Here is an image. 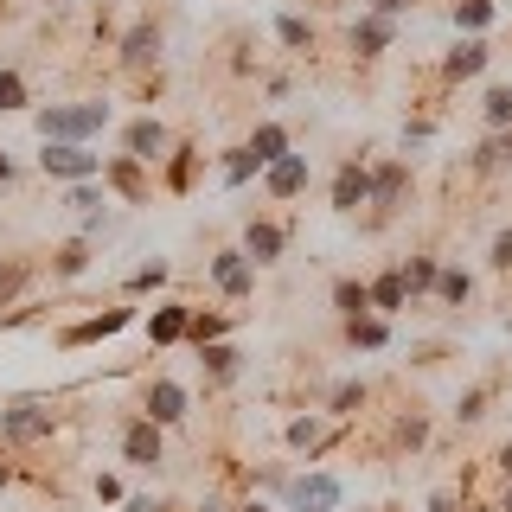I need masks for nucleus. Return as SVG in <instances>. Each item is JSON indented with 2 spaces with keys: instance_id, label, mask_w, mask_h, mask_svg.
<instances>
[{
  "instance_id": "c9c22d12",
  "label": "nucleus",
  "mask_w": 512,
  "mask_h": 512,
  "mask_svg": "<svg viewBox=\"0 0 512 512\" xmlns=\"http://www.w3.org/2000/svg\"><path fill=\"white\" fill-rule=\"evenodd\" d=\"M0 109H26V77L0 64Z\"/></svg>"
},
{
  "instance_id": "5701e85b",
  "label": "nucleus",
  "mask_w": 512,
  "mask_h": 512,
  "mask_svg": "<svg viewBox=\"0 0 512 512\" xmlns=\"http://www.w3.org/2000/svg\"><path fill=\"white\" fill-rule=\"evenodd\" d=\"M480 122H487L493 135L512 128V84H487V96H480Z\"/></svg>"
},
{
  "instance_id": "39448f33",
  "label": "nucleus",
  "mask_w": 512,
  "mask_h": 512,
  "mask_svg": "<svg viewBox=\"0 0 512 512\" xmlns=\"http://www.w3.org/2000/svg\"><path fill=\"white\" fill-rule=\"evenodd\" d=\"M122 154H135L141 167H160V160L173 154V135H167V122H160V116H141V122H128V128H122Z\"/></svg>"
},
{
  "instance_id": "b1692460",
  "label": "nucleus",
  "mask_w": 512,
  "mask_h": 512,
  "mask_svg": "<svg viewBox=\"0 0 512 512\" xmlns=\"http://www.w3.org/2000/svg\"><path fill=\"white\" fill-rule=\"evenodd\" d=\"M333 308H340L346 320L372 314V282H352V276H340V282H333Z\"/></svg>"
},
{
  "instance_id": "1a4fd4ad",
  "label": "nucleus",
  "mask_w": 512,
  "mask_h": 512,
  "mask_svg": "<svg viewBox=\"0 0 512 512\" xmlns=\"http://www.w3.org/2000/svg\"><path fill=\"white\" fill-rule=\"evenodd\" d=\"M212 282H218V295L244 301L250 288H256V263H250L244 250H218V256H212Z\"/></svg>"
},
{
  "instance_id": "e433bc0d",
  "label": "nucleus",
  "mask_w": 512,
  "mask_h": 512,
  "mask_svg": "<svg viewBox=\"0 0 512 512\" xmlns=\"http://www.w3.org/2000/svg\"><path fill=\"white\" fill-rule=\"evenodd\" d=\"M167 282V263H141L135 276H128V295H148V288H160Z\"/></svg>"
},
{
  "instance_id": "2eb2a0df",
  "label": "nucleus",
  "mask_w": 512,
  "mask_h": 512,
  "mask_svg": "<svg viewBox=\"0 0 512 512\" xmlns=\"http://www.w3.org/2000/svg\"><path fill=\"white\" fill-rule=\"evenodd\" d=\"M404 186H410L404 160H378V167H372V205H378V212H397V205H404Z\"/></svg>"
},
{
  "instance_id": "37998d69",
  "label": "nucleus",
  "mask_w": 512,
  "mask_h": 512,
  "mask_svg": "<svg viewBox=\"0 0 512 512\" xmlns=\"http://www.w3.org/2000/svg\"><path fill=\"white\" fill-rule=\"evenodd\" d=\"M493 141H500V160L512 167V128H506V135H493Z\"/></svg>"
},
{
  "instance_id": "f257e3e1",
  "label": "nucleus",
  "mask_w": 512,
  "mask_h": 512,
  "mask_svg": "<svg viewBox=\"0 0 512 512\" xmlns=\"http://www.w3.org/2000/svg\"><path fill=\"white\" fill-rule=\"evenodd\" d=\"M109 128V103L96 96V103H52L39 109V141H90Z\"/></svg>"
},
{
  "instance_id": "f03ea898",
  "label": "nucleus",
  "mask_w": 512,
  "mask_h": 512,
  "mask_svg": "<svg viewBox=\"0 0 512 512\" xmlns=\"http://www.w3.org/2000/svg\"><path fill=\"white\" fill-rule=\"evenodd\" d=\"M39 173H45V180H64V186L103 180V154H90L84 141H45V148H39Z\"/></svg>"
},
{
  "instance_id": "c85d7f7f",
  "label": "nucleus",
  "mask_w": 512,
  "mask_h": 512,
  "mask_svg": "<svg viewBox=\"0 0 512 512\" xmlns=\"http://www.w3.org/2000/svg\"><path fill=\"white\" fill-rule=\"evenodd\" d=\"M224 333H231V314H199V308H192L186 346H212V340H224Z\"/></svg>"
},
{
  "instance_id": "9b49d317",
  "label": "nucleus",
  "mask_w": 512,
  "mask_h": 512,
  "mask_svg": "<svg viewBox=\"0 0 512 512\" xmlns=\"http://www.w3.org/2000/svg\"><path fill=\"white\" fill-rule=\"evenodd\" d=\"M391 39H397V20H384V13H359V20H352V52L359 58H384Z\"/></svg>"
},
{
  "instance_id": "58836bf2",
  "label": "nucleus",
  "mask_w": 512,
  "mask_h": 512,
  "mask_svg": "<svg viewBox=\"0 0 512 512\" xmlns=\"http://www.w3.org/2000/svg\"><path fill=\"white\" fill-rule=\"evenodd\" d=\"M487 263H493V269H512V224L493 237V256H487Z\"/></svg>"
},
{
  "instance_id": "a878e982",
  "label": "nucleus",
  "mask_w": 512,
  "mask_h": 512,
  "mask_svg": "<svg viewBox=\"0 0 512 512\" xmlns=\"http://www.w3.org/2000/svg\"><path fill=\"white\" fill-rule=\"evenodd\" d=\"M192 180H199V148H173L167 154V192H192Z\"/></svg>"
},
{
  "instance_id": "a19ab883",
  "label": "nucleus",
  "mask_w": 512,
  "mask_h": 512,
  "mask_svg": "<svg viewBox=\"0 0 512 512\" xmlns=\"http://www.w3.org/2000/svg\"><path fill=\"white\" fill-rule=\"evenodd\" d=\"M128 512H167L160 500H148V493H141V500H128Z\"/></svg>"
},
{
  "instance_id": "79ce46f5",
  "label": "nucleus",
  "mask_w": 512,
  "mask_h": 512,
  "mask_svg": "<svg viewBox=\"0 0 512 512\" xmlns=\"http://www.w3.org/2000/svg\"><path fill=\"white\" fill-rule=\"evenodd\" d=\"M429 512H455V493H436V500H429Z\"/></svg>"
},
{
  "instance_id": "473e14b6",
  "label": "nucleus",
  "mask_w": 512,
  "mask_h": 512,
  "mask_svg": "<svg viewBox=\"0 0 512 512\" xmlns=\"http://www.w3.org/2000/svg\"><path fill=\"white\" fill-rule=\"evenodd\" d=\"M359 410H365V384H359V378H346L340 391L327 397V416H359Z\"/></svg>"
},
{
  "instance_id": "2f4dec72",
  "label": "nucleus",
  "mask_w": 512,
  "mask_h": 512,
  "mask_svg": "<svg viewBox=\"0 0 512 512\" xmlns=\"http://www.w3.org/2000/svg\"><path fill=\"white\" fill-rule=\"evenodd\" d=\"M256 173H263V160H256L250 148H231V154H224V186H250Z\"/></svg>"
},
{
  "instance_id": "aec40b11",
  "label": "nucleus",
  "mask_w": 512,
  "mask_h": 512,
  "mask_svg": "<svg viewBox=\"0 0 512 512\" xmlns=\"http://www.w3.org/2000/svg\"><path fill=\"white\" fill-rule=\"evenodd\" d=\"M199 365L212 372V384H231L237 372H244V352H237L231 340H212V346H199Z\"/></svg>"
},
{
  "instance_id": "49530a36",
  "label": "nucleus",
  "mask_w": 512,
  "mask_h": 512,
  "mask_svg": "<svg viewBox=\"0 0 512 512\" xmlns=\"http://www.w3.org/2000/svg\"><path fill=\"white\" fill-rule=\"evenodd\" d=\"M199 512H237V506H224V500H205V506H199Z\"/></svg>"
},
{
  "instance_id": "bb28decb",
  "label": "nucleus",
  "mask_w": 512,
  "mask_h": 512,
  "mask_svg": "<svg viewBox=\"0 0 512 512\" xmlns=\"http://www.w3.org/2000/svg\"><path fill=\"white\" fill-rule=\"evenodd\" d=\"M276 39L288 52H314V20H301V13H276Z\"/></svg>"
},
{
  "instance_id": "c756f323",
  "label": "nucleus",
  "mask_w": 512,
  "mask_h": 512,
  "mask_svg": "<svg viewBox=\"0 0 512 512\" xmlns=\"http://www.w3.org/2000/svg\"><path fill=\"white\" fill-rule=\"evenodd\" d=\"M84 269H90V237H71V244H58L52 276H84Z\"/></svg>"
},
{
  "instance_id": "7c9ffc66",
  "label": "nucleus",
  "mask_w": 512,
  "mask_h": 512,
  "mask_svg": "<svg viewBox=\"0 0 512 512\" xmlns=\"http://www.w3.org/2000/svg\"><path fill=\"white\" fill-rule=\"evenodd\" d=\"M397 276H404V288H410V295H429V288H436V276H442V269H436V256H410V263L397 269Z\"/></svg>"
},
{
  "instance_id": "09e8293b",
  "label": "nucleus",
  "mask_w": 512,
  "mask_h": 512,
  "mask_svg": "<svg viewBox=\"0 0 512 512\" xmlns=\"http://www.w3.org/2000/svg\"><path fill=\"white\" fill-rule=\"evenodd\" d=\"M237 512H269V506H263V500H250V506H237Z\"/></svg>"
},
{
  "instance_id": "ea45409f",
  "label": "nucleus",
  "mask_w": 512,
  "mask_h": 512,
  "mask_svg": "<svg viewBox=\"0 0 512 512\" xmlns=\"http://www.w3.org/2000/svg\"><path fill=\"white\" fill-rule=\"evenodd\" d=\"M410 7V0H372V7H365V13H384V20H397V13H404Z\"/></svg>"
},
{
  "instance_id": "8fccbe9b",
  "label": "nucleus",
  "mask_w": 512,
  "mask_h": 512,
  "mask_svg": "<svg viewBox=\"0 0 512 512\" xmlns=\"http://www.w3.org/2000/svg\"><path fill=\"white\" fill-rule=\"evenodd\" d=\"M500 512H512V487H506V506H500Z\"/></svg>"
},
{
  "instance_id": "a211bd4d",
  "label": "nucleus",
  "mask_w": 512,
  "mask_h": 512,
  "mask_svg": "<svg viewBox=\"0 0 512 512\" xmlns=\"http://www.w3.org/2000/svg\"><path fill=\"white\" fill-rule=\"evenodd\" d=\"M186 327H192V308H186V301H160V308L148 314V340L154 346H180Z\"/></svg>"
},
{
  "instance_id": "ddd939ff",
  "label": "nucleus",
  "mask_w": 512,
  "mask_h": 512,
  "mask_svg": "<svg viewBox=\"0 0 512 512\" xmlns=\"http://www.w3.org/2000/svg\"><path fill=\"white\" fill-rule=\"evenodd\" d=\"M128 320H135V308H109V314H90V320H77V327H64V333H58V346H90V340H109V333H122Z\"/></svg>"
},
{
  "instance_id": "72a5a7b5",
  "label": "nucleus",
  "mask_w": 512,
  "mask_h": 512,
  "mask_svg": "<svg viewBox=\"0 0 512 512\" xmlns=\"http://www.w3.org/2000/svg\"><path fill=\"white\" fill-rule=\"evenodd\" d=\"M26 276H32V263H26V256H7V263H0V308H7V301L26 288Z\"/></svg>"
},
{
  "instance_id": "7ed1b4c3",
  "label": "nucleus",
  "mask_w": 512,
  "mask_h": 512,
  "mask_svg": "<svg viewBox=\"0 0 512 512\" xmlns=\"http://www.w3.org/2000/svg\"><path fill=\"white\" fill-rule=\"evenodd\" d=\"M52 429H58V410L39 404V397H20V404L0 410V436L7 442H45Z\"/></svg>"
},
{
  "instance_id": "6e6552de",
  "label": "nucleus",
  "mask_w": 512,
  "mask_h": 512,
  "mask_svg": "<svg viewBox=\"0 0 512 512\" xmlns=\"http://www.w3.org/2000/svg\"><path fill=\"white\" fill-rule=\"evenodd\" d=\"M359 205H372V167L365 160H340V173H333V212H359Z\"/></svg>"
},
{
  "instance_id": "4468645a",
  "label": "nucleus",
  "mask_w": 512,
  "mask_h": 512,
  "mask_svg": "<svg viewBox=\"0 0 512 512\" xmlns=\"http://www.w3.org/2000/svg\"><path fill=\"white\" fill-rule=\"evenodd\" d=\"M122 64L128 71H148V64H160V26L154 20H135L122 32Z\"/></svg>"
},
{
  "instance_id": "20e7f679",
  "label": "nucleus",
  "mask_w": 512,
  "mask_h": 512,
  "mask_svg": "<svg viewBox=\"0 0 512 512\" xmlns=\"http://www.w3.org/2000/svg\"><path fill=\"white\" fill-rule=\"evenodd\" d=\"M122 461L128 468H160L167 461V429L148 423V416H128L122 423Z\"/></svg>"
},
{
  "instance_id": "4be33fe9",
  "label": "nucleus",
  "mask_w": 512,
  "mask_h": 512,
  "mask_svg": "<svg viewBox=\"0 0 512 512\" xmlns=\"http://www.w3.org/2000/svg\"><path fill=\"white\" fill-rule=\"evenodd\" d=\"M244 148H250L256 160H263V167H269V160H282V154H295V148H288V128H282V122H256Z\"/></svg>"
},
{
  "instance_id": "de8ad7c7",
  "label": "nucleus",
  "mask_w": 512,
  "mask_h": 512,
  "mask_svg": "<svg viewBox=\"0 0 512 512\" xmlns=\"http://www.w3.org/2000/svg\"><path fill=\"white\" fill-rule=\"evenodd\" d=\"M7 480H13V468H7V461H0V493H7Z\"/></svg>"
},
{
  "instance_id": "0eeeda50",
  "label": "nucleus",
  "mask_w": 512,
  "mask_h": 512,
  "mask_svg": "<svg viewBox=\"0 0 512 512\" xmlns=\"http://www.w3.org/2000/svg\"><path fill=\"white\" fill-rule=\"evenodd\" d=\"M186 404H192V397H186L180 378H154L148 397H141V416H148V423H160V429H173V423L186 416Z\"/></svg>"
},
{
  "instance_id": "393cba45",
  "label": "nucleus",
  "mask_w": 512,
  "mask_h": 512,
  "mask_svg": "<svg viewBox=\"0 0 512 512\" xmlns=\"http://www.w3.org/2000/svg\"><path fill=\"white\" fill-rule=\"evenodd\" d=\"M493 20H500V7H493V0H455V32H468V39H480Z\"/></svg>"
},
{
  "instance_id": "4c0bfd02",
  "label": "nucleus",
  "mask_w": 512,
  "mask_h": 512,
  "mask_svg": "<svg viewBox=\"0 0 512 512\" xmlns=\"http://www.w3.org/2000/svg\"><path fill=\"white\" fill-rule=\"evenodd\" d=\"M455 416H461V423H480V416H487V384H474V391L461 397V410H455Z\"/></svg>"
},
{
  "instance_id": "dca6fc26",
  "label": "nucleus",
  "mask_w": 512,
  "mask_h": 512,
  "mask_svg": "<svg viewBox=\"0 0 512 512\" xmlns=\"http://www.w3.org/2000/svg\"><path fill=\"white\" fill-rule=\"evenodd\" d=\"M282 244H288V231H282L276 218H256L250 231H244V256H250L256 269H263V263H282Z\"/></svg>"
},
{
  "instance_id": "f704fd0d",
  "label": "nucleus",
  "mask_w": 512,
  "mask_h": 512,
  "mask_svg": "<svg viewBox=\"0 0 512 512\" xmlns=\"http://www.w3.org/2000/svg\"><path fill=\"white\" fill-rule=\"evenodd\" d=\"M436 295L448 301V308H461V301H468V295H474V282H468V269H442V276H436Z\"/></svg>"
},
{
  "instance_id": "a18cd8bd",
  "label": "nucleus",
  "mask_w": 512,
  "mask_h": 512,
  "mask_svg": "<svg viewBox=\"0 0 512 512\" xmlns=\"http://www.w3.org/2000/svg\"><path fill=\"white\" fill-rule=\"evenodd\" d=\"M7 180H13V160H7V154H0V186H7Z\"/></svg>"
},
{
  "instance_id": "423d86ee",
  "label": "nucleus",
  "mask_w": 512,
  "mask_h": 512,
  "mask_svg": "<svg viewBox=\"0 0 512 512\" xmlns=\"http://www.w3.org/2000/svg\"><path fill=\"white\" fill-rule=\"evenodd\" d=\"M340 500H346V493H340L333 474H295V480H288V506H295V512H340Z\"/></svg>"
},
{
  "instance_id": "412c9836",
  "label": "nucleus",
  "mask_w": 512,
  "mask_h": 512,
  "mask_svg": "<svg viewBox=\"0 0 512 512\" xmlns=\"http://www.w3.org/2000/svg\"><path fill=\"white\" fill-rule=\"evenodd\" d=\"M404 308H410V288H404V276H397V269H384V276L372 282V314L391 320V314H404Z\"/></svg>"
},
{
  "instance_id": "f3484780",
  "label": "nucleus",
  "mask_w": 512,
  "mask_h": 512,
  "mask_svg": "<svg viewBox=\"0 0 512 512\" xmlns=\"http://www.w3.org/2000/svg\"><path fill=\"white\" fill-rule=\"evenodd\" d=\"M487 64H493V45L487 39H461L455 52L442 58V77H448V84H461V77H480Z\"/></svg>"
},
{
  "instance_id": "c03bdc74",
  "label": "nucleus",
  "mask_w": 512,
  "mask_h": 512,
  "mask_svg": "<svg viewBox=\"0 0 512 512\" xmlns=\"http://www.w3.org/2000/svg\"><path fill=\"white\" fill-rule=\"evenodd\" d=\"M500 468H506V480H512V442H506V448H500Z\"/></svg>"
},
{
  "instance_id": "6ab92c4d",
  "label": "nucleus",
  "mask_w": 512,
  "mask_h": 512,
  "mask_svg": "<svg viewBox=\"0 0 512 512\" xmlns=\"http://www.w3.org/2000/svg\"><path fill=\"white\" fill-rule=\"evenodd\" d=\"M346 340H352V352H384V346H391V320H384V314H359V320H346Z\"/></svg>"
},
{
  "instance_id": "f8f14e48",
  "label": "nucleus",
  "mask_w": 512,
  "mask_h": 512,
  "mask_svg": "<svg viewBox=\"0 0 512 512\" xmlns=\"http://www.w3.org/2000/svg\"><path fill=\"white\" fill-rule=\"evenodd\" d=\"M103 186H116L122 199H148V192H154L148 167H141L135 154H116V160H103Z\"/></svg>"
},
{
  "instance_id": "9d476101",
  "label": "nucleus",
  "mask_w": 512,
  "mask_h": 512,
  "mask_svg": "<svg viewBox=\"0 0 512 512\" xmlns=\"http://www.w3.org/2000/svg\"><path fill=\"white\" fill-rule=\"evenodd\" d=\"M263 186H269V199H301V192H308V154L269 160V167H263Z\"/></svg>"
},
{
  "instance_id": "cd10ccee",
  "label": "nucleus",
  "mask_w": 512,
  "mask_h": 512,
  "mask_svg": "<svg viewBox=\"0 0 512 512\" xmlns=\"http://www.w3.org/2000/svg\"><path fill=\"white\" fill-rule=\"evenodd\" d=\"M320 442H327V416H295V423H288V448H301V455H314Z\"/></svg>"
}]
</instances>
